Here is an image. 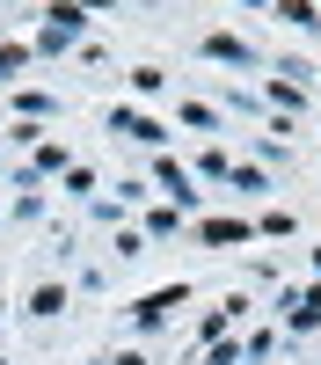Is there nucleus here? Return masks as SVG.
Listing matches in <instances>:
<instances>
[{"mask_svg":"<svg viewBox=\"0 0 321 365\" xmlns=\"http://www.w3.org/2000/svg\"><path fill=\"white\" fill-rule=\"evenodd\" d=\"M183 299H190L183 285H168V292H146L139 307H132V322H139V329H154V322H168V307H183Z\"/></svg>","mask_w":321,"mask_h":365,"instance_id":"nucleus-1","label":"nucleus"},{"mask_svg":"<svg viewBox=\"0 0 321 365\" xmlns=\"http://www.w3.org/2000/svg\"><path fill=\"white\" fill-rule=\"evenodd\" d=\"M110 132H125V139H139V146H161V125H154V117H139V110H117Z\"/></svg>","mask_w":321,"mask_h":365,"instance_id":"nucleus-2","label":"nucleus"},{"mask_svg":"<svg viewBox=\"0 0 321 365\" xmlns=\"http://www.w3.org/2000/svg\"><path fill=\"white\" fill-rule=\"evenodd\" d=\"M204 58H219V66H256V51L241 37H204Z\"/></svg>","mask_w":321,"mask_h":365,"instance_id":"nucleus-3","label":"nucleus"},{"mask_svg":"<svg viewBox=\"0 0 321 365\" xmlns=\"http://www.w3.org/2000/svg\"><path fill=\"white\" fill-rule=\"evenodd\" d=\"M197 234L212 241V249H241V241H248V227H241V220H204Z\"/></svg>","mask_w":321,"mask_h":365,"instance_id":"nucleus-4","label":"nucleus"},{"mask_svg":"<svg viewBox=\"0 0 321 365\" xmlns=\"http://www.w3.org/2000/svg\"><path fill=\"white\" fill-rule=\"evenodd\" d=\"M154 175H161V190H175V205H190V197H197V190H190V175H183V168H175V161H161Z\"/></svg>","mask_w":321,"mask_h":365,"instance_id":"nucleus-5","label":"nucleus"},{"mask_svg":"<svg viewBox=\"0 0 321 365\" xmlns=\"http://www.w3.org/2000/svg\"><path fill=\"white\" fill-rule=\"evenodd\" d=\"M285 22H292V29H314V22H321V15H314V8H307V0H285Z\"/></svg>","mask_w":321,"mask_h":365,"instance_id":"nucleus-6","label":"nucleus"},{"mask_svg":"<svg viewBox=\"0 0 321 365\" xmlns=\"http://www.w3.org/2000/svg\"><path fill=\"white\" fill-rule=\"evenodd\" d=\"M88 8H110V0H88Z\"/></svg>","mask_w":321,"mask_h":365,"instance_id":"nucleus-7","label":"nucleus"},{"mask_svg":"<svg viewBox=\"0 0 321 365\" xmlns=\"http://www.w3.org/2000/svg\"><path fill=\"white\" fill-rule=\"evenodd\" d=\"M314 263H321V256H314Z\"/></svg>","mask_w":321,"mask_h":365,"instance_id":"nucleus-8","label":"nucleus"}]
</instances>
